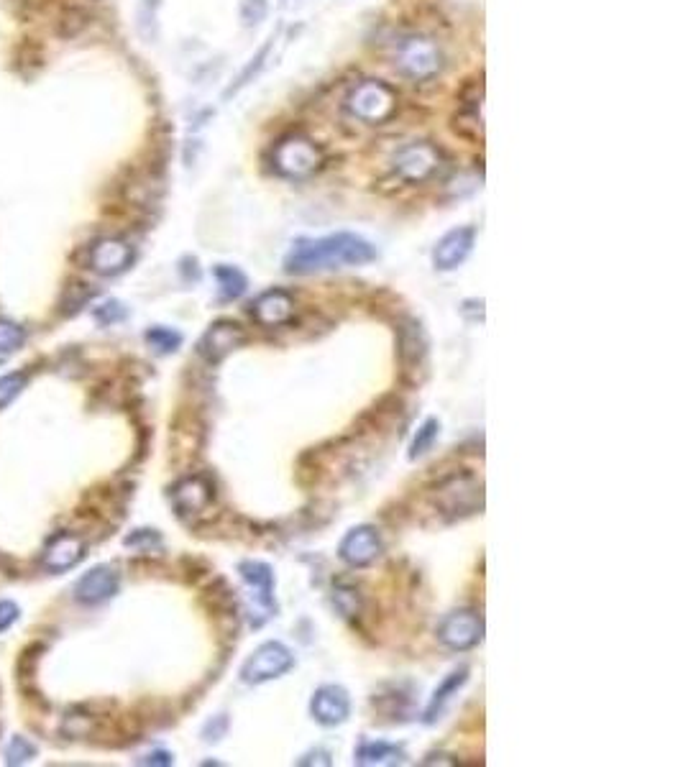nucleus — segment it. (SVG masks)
Returning <instances> with one entry per match:
<instances>
[{
	"instance_id": "22",
	"label": "nucleus",
	"mask_w": 683,
	"mask_h": 767,
	"mask_svg": "<svg viewBox=\"0 0 683 767\" xmlns=\"http://www.w3.org/2000/svg\"><path fill=\"white\" fill-rule=\"evenodd\" d=\"M146 343H149V346L154 348L157 353L167 356V353H174L177 348L182 346V333H177V330H172V328H162V325H157V328L146 330Z\"/></svg>"
},
{
	"instance_id": "11",
	"label": "nucleus",
	"mask_w": 683,
	"mask_h": 767,
	"mask_svg": "<svg viewBox=\"0 0 683 767\" xmlns=\"http://www.w3.org/2000/svg\"><path fill=\"white\" fill-rule=\"evenodd\" d=\"M382 537L374 527L361 525L354 527V530L348 532L346 537L341 540V548H338V555L346 566L351 568H366L371 566L374 560L382 555Z\"/></svg>"
},
{
	"instance_id": "7",
	"label": "nucleus",
	"mask_w": 683,
	"mask_h": 767,
	"mask_svg": "<svg viewBox=\"0 0 683 767\" xmlns=\"http://www.w3.org/2000/svg\"><path fill=\"white\" fill-rule=\"evenodd\" d=\"M295 668V655L282 642H264L254 650L249 660L241 668V681L249 686H259V683L274 681L282 678L284 673H290Z\"/></svg>"
},
{
	"instance_id": "12",
	"label": "nucleus",
	"mask_w": 683,
	"mask_h": 767,
	"mask_svg": "<svg viewBox=\"0 0 683 767\" xmlns=\"http://www.w3.org/2000/svg\"><path fill=\"white\" fill-rule=\"evenodd\" d=\"M476 231L471 225H461V228H453L446 236L440 238L433 248V266L440 272H453L458 266L464 264L466 259L474 251Z\"/></svg>"
},
{
	"instance_id": "27",
	"label": "nucleus",
	"mask_w": 683,
	"mask_h": 767,
	"mask_svg": "<svg viewBox=\"0 0 683 767\" xmlns=\"http://www.w3.org/2000/svg\"><path fill=\"white\" fill-rule=\"evenodd\" d=\"M267 0H241V21L244 26H256L267 18Z\"/></svg>"
},
{
	"instance_id": "28",
	"label": "nucleus",
	"mask_w": 683,
	"mask_h": 767,
	"mask_svg": "<svg viewBox=\"0 0 683 767\" xmlns=\"http://www.w3.org/2000/svg\"><path fill=\"white\" fill-rule=\"evenodd\" d=\"M123 318H126V310H123L121 302H116V300L105 302L100 310H95V320H98V323H103V325L118 323V320H123Z\"/></svg>"
},
{
	"instance_id": "16",
	"label": "nucleus",
	"mask_w": 683,
	"mask_h": 767,
	"mask_svg": "<svg viewBox=\"0 0 683 767\" xmlns=\"http://www.w3.org/2000/svg\"><path fill=\"white\" fill-rule=\"evenodd\" d=\"M251 315L264 328H279V325L292 323V318H295V300L284 289H269L254 302Z\"/></svg>"
},
{
	"instance_id": "13",
	"label": "nucleus",
	"mask_w": 683,
	"mask_h": 767,
	"mask_svg": "<svg viewBox=\"0 0 683 767\" xmlns=\"http://www.w3.org/2000/svg\"><path fill=\"white\" fill-rule=\"evenodd\" d=\"M310 714L323 727H338L351 714V696L346 688L336 686V683L320 686L310 701Z\"/></svg>"
},
{
	"instance_id": "15",
	"label": "nucleus",
	"mask_w": 683,
	"mask_h": 767,
	"mask_svg": "<svg viewBox=\"0 0 683 767\" xmlns=\"http://www.w3.org/2000/svg\"><path fill=\"white\" fill-rule=\"evenodd\" d=\"M118 589H121L118 573L110 566H98L75 583V599L82 604H103V601L113 599Z\"/></svg>"
},
{
	"instance_id": "10",
	"label": "nucleus",
	"mask_w": 683,
	"mask_h": 767,
	"mask_svg": "<svg viewBox=\"0 0 683 767\" xmlns=\"http://www.w3.org/2000/svg\"><path fill=\"white\" fill-rule=\"evenodd\" d=\"M136 251L134 246L123 238H100L90 246V254H87V264L90 269L103 277H116L123 274L128 266L134 264Z\"/></svg>"
},
{
	"instance_id": "8",
	"label": "nucleus",
	"mask_w": 683,
	"mask_h": 767,
	"mask_svg": "<svg viewBox=\"0 0 683 767\" xmlns=\"http://www.w3.org/2000/svg\"><path fill=\"white\" fill-rule=\"evenodd\" d=\"M438 640L448 650H471L484 640V619L471 609H456V612L446 614L443 622L438 624Z\"/></svg>"
},
{
	"instance_id": "21",
	"label": "nucleus",
	"mask_w": 683,
	"mask_h": 767,
	"mask_svg": "<svg viewBox=\"0 0 683 767\" xmlns=\"http://www.w3.org/2000/svg\"><path fill=\"white\" fill-rule=\"evenodd\" d=\"M215 279H218V300L220 302H233L238 297L246 295V289H249V279L241 269L228 264H218L213 269Z\"/></svg>"
},
{
	"instance_id": "2",
	"label": "nucleus",
	"mask_w": 683,
	"mask_h": 767,
	"mask_svg": "<svg viewBox=\"0 0 683 767\" xmlns=\"http://www.w3.org/2000/svg\"><path fill=\"white\" fill-rule=\"evenodd\" d=\"M343 108L351 118L366 126H384L400 108V98L394 87L382 80H361L348 90Z\"/></svg>"
},
{
	"instance_id": "14",
	"label": "nucleus",
	"mask_w": 683,
	"mask_h": 767,
	"mask_svg": "<svg viewBox=\"0 0 683 767\" xmlns=\"http://www.w3.org/2000/svg\"><path fill=\"white\" fill-rule=\"evenodd\" d=\"M82 558H85V543H82V537L72 535V532H59V535H54L52 540H49L47 548H44L41 566L49 573H62L75 568Z\"/></svg>"
},
{
	"instance_id": "26",
	"label": "nucleus",
	"mask_w": 683,
	"mask_h": 767,
	"mask_svg": "<svg viewBox=\"0 0 683 767\" xmlns=\"http://www.w3.org/2000/svg\"><path fill=\"white\" fill-rule=\"evenodd\" d=\"M36 755V747L26 737H13V742L8 744L6 750V762L8 765H24L31 757Z\"/></svg>"
},
{
	"instance_id": "9",
	"label": "nucleus",
	"mask_w": 683,
	"mask_h": 767,
	"mask_svg": "<svg viewBox=\"0 0 683 767\" xmlns=\"http://www.w3.org/2000/svg\"><path fill=\"white\" fill-rule=\"evenodd\" d=\"M246 343V330L233 320H218L210 325L203 333L200 343H197V353L208 361V364H220L223 358L231 356L236 348Z\"/></svg>"
},
{
	"instance_id": "29",
	"label": "nucleus",
	"mask_w": 683,
	"mask_h": 767,
	"mask_svg": "<svg viewBox=\"0 0 683 767\" xmlns=\"http://www.w3.org/2000/svg\"><path fill=\"white\" fill-rule=\"evenodd\" d=\"M18 606L13 601H0V632H8L18 622Z\"/></svg>"
},
{
	"instance_id": "1",
	"label": "nucleus",
	"mask_w": 683,
	"mask_h": 767,
	"mask_svg": "<svg viewBox=\"0 0 683 767\" xmlns=\"http://www.w3.org/2000/svg\"><path fill=\"white\" fill-rule=\"evenodd\" d=\"M377 246L356 233H330L323 238H297L284 256V272L295 277L333 272L343 266H364L377 259Z\"/></svg>"
},
{
	"instance_id": "19",
	"label": "nucleus",
	"mask_w": 683,
	"mask_h": 767,
	"mask_svg": "<svg viewBox=\"0 0 683 767\" xmlns=\"http://www.w3.org/2000/svg\"><path fill=\"white\" fill-rule=\"evenodd\" d=\"M354 760L359 762V765H405L407 755L397 744L361 739V744L356 747Z\"/></svg>"
},
{
	"instance_id": "20",
	"label": "nucleus",
	"mask_w": 683,
	"mask_h": 767,
	"mask_svg": "<svg viewBox=\"0 0 683 767\" xmlns=\"http://www.w3.org/2000/svg\"><path fill=\"white\" fill-rule=\"evenodd\" d=\"M469 681V668H458L453 670L451 675H448L446 681L440 683V688H435L433 698H430V704L428 709H425V724H435V721L440 719V716L446 714L448 704H451V698L453 693H458V688L464 686V683Z\"/></svg>"
},
{
	"instance_id": "17",
	"label": "nucleus",
	"mask_w": 683,
	"mask_h": 767,
	"mask_svg": "<svg viewBox=\"0 0 683 767\" xmlns=\"http://www.w3.org/2000/svg\"><path fill=\"white\" fill-rule=\"evenodd\" d=\"M215 491L213 484L203 476H190V479L180 481L172 491V502L182 517H192V514H203L205 509L213 504Z\"/></svg>"
},
{
	"instance_id": "30",
	"label": "nucleus",
	"mask_w": 683,
	"mask_h": 767,
	"mask_svg": "<svg viewBox=\"0 0 683 767\" xmlns=\"http://www.w3.org/2000/svg\"><path fill=\"white\" fill-rule=\"evenodd\" d=\"M144 765H172V755L169 752H151L149 757H144Z\"/></svg>"
},
{
	"instance_id": "3",
	"label": "nucleus",
	"mask_w": 683,
	"mask_h": 767,
	"mask_svg": "<svg viewBox=\"0 0 683 767\" xmlns=\"http://www.w3.org/2000/svg\"><path fill=\"white\" fill-rule=\"evenodd\" d=\"M272 167L287 179H310L325 167V151L305 133H287L274 144Z\"/></svg>"
},
{
	"instance_id": "5",
	"label": "nucleus",
	"mask_w": 683,
	"mask_h": 767,
	"mask_svg": "<svg viewBox=\"0 0 683 767\" xmlns=\"http://www.w3.org/2000/svg\"><path fill=\"white\" fill-rule=\"evenodd\" d=\"M446 169V156L430 141H412L392 159V172L407 185H423Z\"/></svg>"
},
{
	"instance_id": "4",
	"label": "nucleus",
	"mask_w": 683,
	"mask_h": 767,
	"mask_svg": "<svg viewBox=\"0 0 683 767\" xmlns=\"http://www.w3.org/2000/svg\"><path fill=\"white\" fill-rule=\"evenodd\" d=\"M394 67L407 80L430 82L443 70V52H440L438 41L430 39V36H405L394 47Z\"/></svg>"
},
{
	"instance_id": "25",
	"label": "nucleus",
	"mask_w": 683,
	"mask_h": 767,
	"mask_svg": "<svg viewBox=\"0 0 683 767\" xmlns=\"http://www.w3.org/2000/svg\"><path fill=\"white\" fill-rule=\"evenodd\" d=\"M26 381H29L26 374H8L0 379V410L8 407V404L21 394V389L26 387Z\"/></svg>"
},
{
	"instance_id": "18",
	"label": "nucleus",
	"mask_w": 683,
	"mask_h": 767,
	"mask_svg": "<svg viewBox=\"0 0 683 767\" xmlns=\"http://www.w3.org/2000/svg\"><path fill=\"white\" fill-rule=\"evenodd\" d=\"M474 98H464L461 108L456 113V131L466 139L481 141L484 139V116H481V100H484V87H476Z\"/></svg>"
},
{
	"instance_id": "6",
	"label": "nucleus",
	"mask_w": 683,
	"mask_h": 767,
	"mask_svg": "<svg viewBox=\"0 0 683 767\" xmlns=\"http://www.w3.org/2000/svg\"><path fill=\"white\" fill-rule=\"evenodd\" d=\"M238 573L244 578L246 589H249V619L251 627H261L277 612L274 604V573L267 563L261 560H244L238 566Z\"/></svg>"
},
{
	"instance_id": "24",
	"label": "nucleus",
	"mask_w": 683,
	"mask_h": 767,
	"mask_svg": "<svg viewBox=\"0 0 683 767\" xmlns=\"http://www.w3.org/2000/svg\"><path fill=\"white\" fill-rule=\"evenodd\" d=\"M24 341H26L24 328H18V325L11 323V320H0V358L16 353L18 348L24 346Z\"/></svg>"
},
{
	"instance_id": "23",
	"label": "nucleus",
	"mask_w": 683,
	"mask_h": 767,
	"mask_svg": "<svg viewBox=\"0 0 683 767\" xmlns=\"http://www.w3.org/2000/svg\"><path fill=\"white\" fill-rule=\"evenodd\" d=\"M438 433H440V422L435 420V417H428V420L420 425V430H417L415 440H412V448H410V458H420L425 456L430 448H433V443L438 440Z\"/></svg>"
}]
</instances>
